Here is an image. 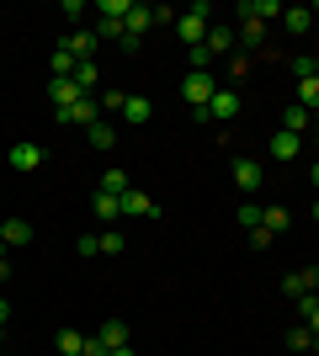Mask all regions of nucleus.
I'll list each match as a JSON object with an SVG mask.
<instances>
[{
	"mask_svg": "<svg viewBox=\"0 0 319 356\" xmlns=\"http://www.w3.org/2000/svg\"><path fill=\"white\" fill-rule=\"evenodd\" d=\"M208 16H213V6H208V0H197L186 16H176V38H181L186 48H202V38H208V27H213Z\"/></svg>",
	"mask_w": 319,
	"mask_h": 356,
	"instance_id": "obj_1",
	"label": "nucleus"
},
{
	"mask_svg": "<svg viewBox=\"0 0 319 356\" xmlns=\"http://www.w3.org/2000/svg\"><path fill=\"white\" fill-rule=\"evenodd\" d=\"M54 118H59V122H75V128H91V122H101V96H80L75 106H59Z\"/></svg>",
	"mask_w": 319,
	"mask_h": 356,
	"instance_id": "obj_2",
	"label": "nucleus"
},
{
	"mask_svg": "<svg viewBox=\"0 0 319 356\" xmlns=\"http://www.w3.org/2000/svg\"><path fill=\"white\" fill-rule=\"evenodd\" d=\"M282 293H288L293 303H298V298H304V293H319V266H304V271H288V277H282Z\"/></svg>",
	"mask_w": 319,
	"mask_h": 356,
	"instance_id": "obj_3",
	"label": "nucleus"
},
{
	"mask_svg": "<svg viewBox=\"0 0 319 356\" xmlns=\"http://www.w3.org/2000/svg\"><path fill=\"white\" fill-rule=\"evenodd\" d=\"M122 122H128V128H144V122L154 118V102L149 96H122V112H117Z\"/></svg>",
	"mask_w": 319,
	"mask_h": 356,
	"instance_id": "obj_4",
	"label": "nucleus"
},
{
	"mask_svg": "<svg viewBox=\"0 0 319 356\" xmlns=\"http://www.w3.org/2000/svg\"><path fill=\"white\" fill-rule=\"evenodd\" d=\"M208 118H213V122H229V118H240V96H234V86H218V96L208 102Z\"/></svg>",
	"mask_w": 319,
	"mask_h": 356,
	"instance_id": "obj_5",
	"label": "nucleus"
},
{
	"mask_svg": "<svg viewBox=\"0 0 319 356\" xmlns=\"http://www.w3.org/2000/svg\"><path fill=\"white\" fill-rule=\"evenodd\" d=\"M234 186H240L245 197H250V192H261V160L240 154V160H234Z\"/></svg>",
	"mask_w": 319,
	"mask_h": 356,
	"instance_id": "obj_6",
	"label": "nucleus"
},
{
	"mask_svg": "<svg viewBox=\"0 0 319 356\" xmlns=\"http://www.w3.org/2000/svg\"><path fill=\"white\" fill-rule=\"evenodd\" d=\"M59 48H64V54H75V59L85 64V59L96 54V32H91V27H75V32H69V38H64Z\"/></svg>",
	"mask_w": 319,
	"mask_h": 356,
	"instance_id": "obj_7",
	"label": "nucleus"
},
{
	"mask_svg": "<svg viewBox=\"0 0 319 356\" xmlns=\"http://www.w3.org/2000/svg\"><path fill=\"white\" fill-rule=\"evenodd\" d=\"M266 154H272V160H282V165H293L298 154H304V138H298V134H277L272 144H266Z\"/></svg>",
	"mask_w": 319,
	"mask_h": 356,
	"instance_id": "obj_8",
	"label": "nucleus"
},
{
	"mask_svg": "<svg viewBox=\"0 0 319 356\" xmlns=\"http://www.w3.org/2000/svg\"><path fill=\"white\" fill-rule=\"evenodd\" d=\"M282 11H288V6H277V0H240V16L245 22H261V27H266L272 16H282Z\"/></svg>",
	"mask_w": 319,
	"mask_h": 356,
	"instance_id": "obj_9",
	"label": "nucleus"
},
{
	"mask_svg": "<svg viewBox=\"0 0 319 356\" xmlns=\"http://www.w3.org/2000/svg\"><path fill=\"white\" fill-rule=\"evenodd\" d=\"M0 245H11V250L32 245V223L27 218H6V223H0Z\"/></svg>",
	"mask_w": 319,
	"mask_h": 356,
	"instance_id": "obj_10",
	"label": "nucleus"
},
{
	"mask_svg": "<svg viewBox=\"0 0 319 356\" xmlns=\"http://www.w3.org/2000/svg\"><path fill=\"white\" fill-rule=\"evenodd\" d=\"M38 165H43V144H11V170L27 176V170H38Z\"/></svg>",
	"mask_w": 319,
	"mask_h": 356,
	"instance_id": "obj_11",
	"label": "nucleus"
},
{
	"mask_svg": "<svg viewBox=\"0 0 319 356\" xmlns=\"http://www.w3.org/2000/svg\"><path fill=\"white\" fill-rule=\"evenodd\" d=\"M282 22H288V38L314 32V6H288V11H282Z\"/></svg>",
	"mask_w": 319,
	"mask_h": 356,
	"instance_id": "obj_12",
	"label": "nucleus"
},
{
	"mask_svg": "<svg viewBox=\"0 0 319 356\" xmlns=\"http://www.w3.org/2000/svg\"><path fill=\"white\" fill-rule=\"evenodd\" d=\"M149 213H154V202L138 192V186H128V192H122V218H149Z\"/></svg>",
	"mask_w": 319,
	"mask_h": 356,
	"instance_id": "obj_13",
	"label": "nucleus"
},
{
	"mask_svg": "<svg viewBox=\"0 0 319 356\" xmlns=\"http://www.w3.org/2000/svg\"><path fill=\"white\" fill-rule=\"evenodd\" d=\"M309 128H314V118H309V106H298V102H293L288 112H282V134H298V138H304Z\"/></svg>",
	"mask_w": 319,
	"mask_h": 356,
	"instance_id": "obj_14",
	"label": "nucleus"
},
{
	"mask_svg": "<svg viewBox=\"0 0 319 356\" xmlns=\"http://www.w3.org/2000/svg\"><path fill=\"white\" fill-rule=\"evenodd\" d=\"M69 80H75V90H80V96H96V80H101V74H96V59L75 64V74H69Z\"/></svg>",
	"mask_w": 319,
	"mask_h": 356,
	"instance_id": "obj_15",
	"label": "nucleus"
},
{
	"mask_svg": "<svg viewBox=\"0 0 319 356\" xmlns=\"http://www.w3.org/2000/svg\"><path fill=\"white\" fill-rule=\"evenodd\" d=\"M48 96H54V112H59V106H75V102H80L75 80H48Z\"/></svg>",
	"mask_w": 319,
	"mask_h": 356,
	"instance_id": "obj_16",
	"label": "nucleus"
},
{
	"mask_svg": "<svg viewBox=\"0 0 319 356\" xmlns=\"http://www.w3.org/2000/svg\"><path fill=\"white\" fill-rule=\"evenodd\" d=\"M202 48H208L213 59H218V54H229V48H234V32H229V27H208V38H202Z\"/></svg>",
	"mask_w": 319,
	"mask_h": 356,
	"instance_id": "obj_17",
	"label": "nucleus"
},
{
	"mask_svg": "<svg viewBox=\"0 0 319 356\" xmlns=\"http://www.w3.org/2000/svg\"><path fill=\"white\" fill-rule=\"evenodd\" d=\"M91 213H96V218H101V223H112V218H117V213H122V197H112V192H96Z\"/></svg>",
	"mask_w": 319,
	"mask_h": 356,
	"instance_id": "obj_18",
	"label": "nucleus"
},
{
	"mask_svg": "<svg viewBox=\"0 0 319 356\" xmlns=\"http://www.w3.org/2000/svg\"><path fill=\"white\" fill-rule=\"evenodd\" d=\"M96 335H101V341L112 346V351H117V346H128V325H122V319H106V325L96 330Z\"/></svg>",
	"mask_w": 319,
	"mask_h": 356,
	"instance_id": "obj_19",
	"label": "nucleus"
},
{
	"mask_svg": "<svg viewBox=\"0 0 319 356\" xmlns=\"http://www.w3.org/2000/svg\"><path fill=\"white\" fill-rule=\"evenodd\" d=\"M59 356H85V335L80 330H59Z\"/></svg>",
	"mask_w": 319,
	"mask_h": 356,
	"instance_id": "obj_20",
	"label": "nucleus"
},
{
	"mask_svg": "<svg viewBox=\"0 0 319 356\" xmlns=\"http://www.w3.org/2000/svg\"><path fill=\"white\" fill-rule=\"evenodd\" d=\"M298 106H309V112L319 106V74H304V80H298Z\"/></svg>",
	"mask_w": 319,
	"mask_h": 356,
	"instance_id": "obj_21",
	"label": "nucleus"
},
{
	"mask_svg": "<svg viewBox=\"0 0 319 356\" xmlns=\"http://www.w3.org/2000/svg\"><path fill=\"white\" fill-rule=\"evenodd\" d=\"M85 134H91V149H112V144H117V134H112V122H91V128H85Z\"/></svg>",
	"mask_w": 319,
	"mask_h": 356,
	"instance_id": "obj_22",
	"label": "nucleus"
},
{
	"mask_svg": "<svg viewBox=\"0 0 319 356\" xmlns=\"http://www.w3.org/2000/svg\"><path fill=\"white\" fill-rule=\"evenodd\" d=\"M298 314H304V325L319 335V293H304V298H298Z\"/></svg>",
	"mask_w": 319,
	"mask_h": 356,
	"instance_id": "obj_23",
	"label": "nucleus"
},
{
	"mask_svg": "<svg viewBox=\"0 0 319 356\" xmlns=\"http://www.w3.org/2000/svg\"><path fill=\"white\" fill-rule=\"evenodd\" d=\"M128 186H133V181L122 176L117 165H112V170H106V176H101V192H112V197H122V192H128Z\"/></svg>",
	"mask_w": 319,
	"mask_h": 356,
	"instance_id": "obj_24",
	"label": "nucleus"
},
{
	"mask_svg": "<svg viewBox=\"0 0 319 356\" xmlns=\"http://www.w3.org/2000/svg\"><path fill=\"white\" fill-rule=\"evenodd\" d=\"M288 346H293V351H314V330H309V325H293L288 330Z\"/></svg>",
	"mask_w": 319,
	"mask_h": 356,
	"instance_id": "obj_25",
	"label": "nucleus"
},
{
	"mask_svg": "<svg viewBox=\"0 0 319 356\" xmlns=\"http://www.w3.org/2000/svg\"><path fill=\"white\" fill-rule=\"evenodd\" d=\"M261 213H266V208H261V202H250V197L240 202V223H245V229H261Z\"/></svg>",
	"mask_w": 319,
	"mask_h": 356,
	"instance_id": "obj_26",
	"label": "nucleus"
},
{
	"mask_svg": "<svg viewBox=\"0 0 319 356\" xmlns=\"http://www.w3.org/2000/svg\"><path fill=\"white\" fill-rule=\"evenodd\" d=\"M261 229H272V234H277V229H288V208H266V213H261Z\"/></svg>",
	"mask_w": 319,
	"mask_h": 356,
	"instance_id": "obj_27",
	"label": "nucleus"
},
{
	"mask_svg": "<svg viewBox=\"0 0 319 356\" xmlns=\"http://www.w3.org/2000/svg\"><path fill=\"white\" fill-rule=\"evenodd\" d=\"M240 38H245V54H250V48H261V38H266V27H261V22H245V27H240Z\"/></svg>",
	"mask_w": 319,
	"mask_h": 356,
	"instance_id": "obj_28",
	"label": "nucleus"
},
{
	"mask_svg": "<svg viewBox=\"0 0 319 356\" xmlns=\"http://www.w3.org/2000/svg\"><path fill=\"white\" fill-rule=\"evenodd\" d=\"M101 250L106 255H122V250H128V239H122L117 229H106V234H101Z\"/></svg>",
	"mask_w": 319,
	"mask_h": 356,
	"instance_id": "obj_29",
	"label": "nucleus"
},
{
	"mask_svg": "<svg viewBox=\"0 0 319 356\" xmlns=\"http://www.w3.org/2000/svg\"><path fill=\"white\" fill-rule=\"evenodd\" d=\"M75 250H80V255H101V234H80Z\"/></svg>",
	"mask_w": 319,
	"mask_h": 356,
	"instance_id": "obj_30",
	"label": "nucleus"
},
{
	"mask_svg": "<svg viewBox=\"0 0 319 356\" xmlns=\"http://www.w3.org/2000/svg\"><path fill=\"white\" fill-rule=\"evenodd\" d=\"M85 356H112V346H106L101 335H85Z\"/></svg>",
	"mask_w": 319,
	"mask_h": 356,
	"instance_id": "obj_31",
	"label": "nucleus"
},
{
	"mask_svg": "<svg viewBox=\"0 0 319 356\" xmlns=\"http://www.w3.org/2000/svg\"><path fill=\"white\" fill-rule=\"evenodd\" d=\"M272 239H277L272 229H250V250H266V245H272Z\"/></svg>",
	"mask_w": 319,
	"mask_h": 356,
	"instance_id": "obj_32",
	"label": "nucleus"
},
{
	"mask_svg": "<svg viewBox=\"0 0 319 356\" xmlns=\"http://www.w3.org/2000/svg\"><path fill=\"white\" fill-rule=\"evenodd\" d=\"M250 70V54H229V74H245Z\"/></svg>",
	"mask_w": 319,
	"mask_h": 356,
	"instance_id": "obj_33",
	"label": "nucleus"
},
{
	"mask_svg": "<svg viewBox=\"0 0 319 356\" xmlns=\"http://www.w3.org/2000/svg\"><path fill=\"white\" fill-rule=\"evenodd\" d=\"M293 74L304 80V74H314V54H304V59H293Z\"/></svg>",
	"mask_w": 319,
	"mask_h": 356,
	"instance_id": "obj_34",
	"label": "nucleus"
},
{
	"mask_svg": "<svg viewBox=\"0 0 319 356\" xmlns=\"http://www.w3.org/2000/svg\"><path fill=\"white\" fill-rule=\"evenodd\" d=\"M6 319H11V303H6V298H0V330H6Z\"/></svg>",
	"mask_w": 319,
	"mask_h": 356,
	"instance_id": "obj_35",
	"label": "nucleus"
},
{
	"mask_svg": "<svg viewBox=\"0 0 319 356\" xmlns=\"http://www.w3.org/2000/svg\"><path fill=\"white\" fill-rule=\"evenodd\" d=\"M6 277H11V261H6V255H0V282H6Z\"/></svg>",
	"mask_w": 319,
	"mask_h": 356,
	"instance_id": "obj_36",
	"label": "nucleus"
},
{
	"mask_svg": "<svg viewBox=\"0 0 319 356\" xmlns=\"http://www.w3.org/2000/svg\"><path fill=\"white\" fill-rule=\"evenodd\" d=\"M112 356H138V351H133V346H117V351H112Z\"/></svg>",
	"mask_w": 319,
	"mask_h": 356,
	"instance_id": "obj_37",
	"label": "nucleus"
},
{
	"mask_svg": "<svg viewBox=\"0 0 319 356\" xmlns=\"http://www.w3.org/2000/svg\"><path fill=\"white\" fill-rule=\"evenodd\" d=\"M309 181H314V186H319V160H314V170H309Z\"/></svg>",
	"mask_w": 319,
	"mask_h": 356,
	"instance_id": "obj_38",
	"label": "nucleus"
},
{
	"mask_svg": "<svg viewBox=\"0 0 319 356\" xmlns=\"http://www.w3.org/2000/svg\"><path fill=\"white\" fill-rule=\"evenodd\" d=\"M309 118H314V128H319V106H314V112H309Z\"/></svg>",
	"mask_w": 319,
	"mask_h": 356,
	"instance_id": "obj_39",
	"label": "nucleus"
},
{
	"mask_svg": "<svg viewBox=\"0 0 319 356\" xmlns=\"http://www.w3.org/2000/svg\"><path fill=\"white\" fill-rule=\"evenodd\" d=\"M314 32H319V6H314Z\"/></svg>",
	"mask_w": 319,
	"mask_h": 356,
	"instance_id": "obj_40",
	"label": "nucleus"
},
{
	"mask_svg": "<svg viewBox=\"0 0 319 356\" xmlns=\"http://www.w3.org/2000/svg\"><path fill=\"white\" fill-rule=\"evenodd\" d=\"M314 74H319V54H314Z\"/></svg>",
	"mask_w": 319,
	"mask_h": 356,
	"instance_id": "obj_41",
	"label": "nucleus"
},
{
	"mask_svg": "<svg viewBox=\"0 0 319 356\" xmlns=\"http://www.w3.org/2000/svg\"><path fill=\"white\" fill-rule=\"evenodd\" d=\"M314 223H319V202H314Z\"/></svg>",
	"mask_w": 319,
	"mask_h": 356,
	"instance_id": "obj_42",
	"label": "nucleus"
},
{
	"mask_svg": "<svg viewBox=\"0 0 319 356\" xmlns=\"http://www.w3.org/2000/svg\"><path fill=\"white\" fill-rule=\"evenodd\" d=\"M314 144H319V134H314Z\"/></svg>",
	"mask_w": 319,
	"mask_h": 356,
	"instance_id": "obj_43",
	"label": "nucleus"
}]
</instances>
